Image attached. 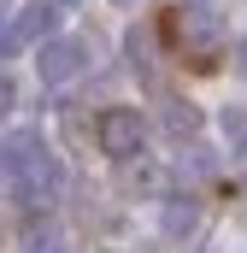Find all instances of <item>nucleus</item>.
<instances>
[{
  "label": "nucleus",
  "mask_w": 247,
  "mask_h": 253,
  "mask_svg": "<svg viewBox=\"0 0 247 253\" xmlns=\"http://www.w3.org/2000/svg\"><path fill=\"white\" fill-rule=\"evenodd\" d=\"M0 171L18 183V200H24V206H47V200L59 194V183H65L59 159L41 147L36 129H18L12 141H0Z\"/></svg>",
  "instance_id": "f257e3e1"
},
{
  "label": "nucleus",
  "mask_w": 247,
  "mask_h": 253,
  "mask_svg": "<svg viewBox=\"0 0 247 253\" xmlns=\"http://www.w3.org/2000/svg\"><path fill=\"white\" fill-rule=\"evenodd\" d=\"M82 65H88V47H82V42H71V36H47L36 71H41V83H71Z\"/></svg>",
  "instance_id": "f03ea898"
},
{
  "label": "nucleus",
  "mask_w": 247,
  "mask_h": 253,
  "mask_svg": "<svg viewBox=\"0 0 247 253\" xmlns=\"http://www.w3.org/2000/svg\"><path fill=\"white\" fill-rule=\"evenodd\" d=\"M100 147H106L112 159H135V153H141V118H135L129 106H112V112L100 118Z\"/></svg>",
  "instance_id": "7ed1b4c3"
},
{
  "label": "nucleus",
  "mask_w": 247,
  "mask_h": 253,
  "mask_svg": "<svg viewBox=\"0 0 247 253\" xmlns=\"http://www.w3.org/2000/svg\"><path fill=\"white\" fill-rule=\"evenodd\" d=\"M53 24H59V12H53L47 0H36V6H24V12L12 18V30H6V47H41V42L53 36Z\"/></svg>",
  "instance_id": "20e7f679"
},
{
  "label": "nucleus",
  "mask_w": 247,
  "mask_h": 253,
  "mask_svg": "<svg viewBox=\"0 0 247 253\" xmlns=\"http://www.w3.org/2000/svg\"><path fill=\"white\" fill-rule=\"evenodd\" d=\"M224 135H230V147L247 153V106H230V112H224Z\"/></svg>",
  "instance_id": "39448f33"
},
{
  "label": "nucleus",
  "mask_w": 247,
  "mask_h": 253,
  "mask_svg": "<svg viewBox=\"0 0 247 253\" xmlns=\"http://www.w3.org/2000/svg\"><path fill=\"white\" fill-rule=\"evenodd\" d=\"M165 230H171V236H188V230H194V200H177V206L165 212Z\"/></svg>",
  "instance_id": "423d86ee"
},
{
  "label": "nucleus",
  "mask_w": 247,
  "mask_h": 253,
  "mask_svg": "<svg viewBox=\"0 0 247 253\" xmlns=\"http://www.w3.org/2000/svg\"><path fill=\"white\" fill-rule=\"evenodd\" d=\"M165 124H171V135H194L200 118H194V106H171V112H165Z\"/></svg>",
  "instance_id": "0eeeda50"
},
{
  "label": "nucleus",
  "mask_w": 247,
  "mask_h": 253,
  "mask_svg": "<svg viewBox=\"0 0 247 253\" xmlns=\"http://www.w3.org/2000/svg\"><path fill=\"white\" fill-rule=\"evenodd\" d=\"M30 253H59V230H30Z\"/></svg>",
  "instance_id": "6e6552de"
},
{
  "label": "nucleus",
  "mask_w": 247,
  "mask_h": 253,
  "mask_svg": "<svg viewBox=\"0 0 247 253\" xmlns=\"http://www.w3.org/2000/svg\"><path fill=\"white\" fill-rule=\"evenodd\" d=\"M6 112H12V83L0 77V118H6Z\"/></svg>",
  "instance_id": "1a4fd4ad"
},
{
  "label": "nucleus",
  "mask_w": 247,
  "mask_h": 253,
  "mask_svg": "<svg viewBox=\"0 0 247 253\" xmlns=\"http://www.w3.org/2000/svg\"><path fill=\"white\" fill-rule=\"evenodd\" d=\"M236 65H242V77H247V36L236 42Z\"/></svg>",
  "instance_id": "9d476101"
},
{
  "label": "nucleus",
  "mask_w": 247,
  "mask_h": 253,
  "mask_svg": "<svg viewBox=\"0 0 247 253\" xmlns=\"http://www.w3.org/2000/svg\"><path fill=\"white\" fill-rule=\"evenodd\" d=\"M188 6H200V0H188Z\"/></svg>",
  "instance_id": "9b49d317"
},
{
  "label": "nucleus",
  "mask_w": 247,
  "mask_h": 253,
  "mask_svg": "<svg viewBox=\"0 0 247 253\" xmlns=\"http://www.w3.org/2000/svg\"><path fill=\"white\" fill-rule=\"evenodd\" d=\"M118 6H129V0H118Z\"/></svg>",
  "instance_id": "f8f14e48"
}]
</instances>
